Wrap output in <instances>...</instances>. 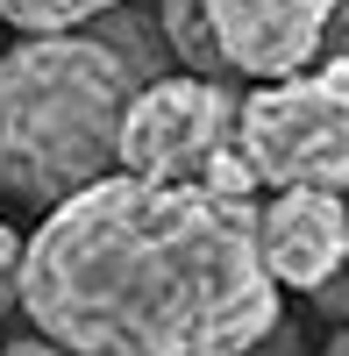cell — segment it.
I'll list each match as a JSON object with an SVG mask.
<instances>
[{
    "label": "cell",
    "instance_id": "obj_12",
    "mask_svg": "<svg viewBox=\"0 0 349 356\" xmlns=\"http://www.w3.org/2000/svg\"><path fill=\"white\" fill-rule=\"evenodd\" d=\"M342 271H349V228H342Z\"/></svg>",
    "mask_w": 349,
    "mask_h": 356
},
{
    "label": "cell",
    "instance_id": "obj_13",
    "mask_svg": "<svg viewBox=\"0 0 349 356\" xmlns=\"http://www.w3.org/2000/svg\"><path fill=\"white\" fill-rule=\"evenodd\" d=\"M0 307H8V285H0Z\"/></svg>",
    "mask_w": 349,
    "mask_h": 356
},
{
    "label": "cell",
    "instance_id": "obj_9",
    "mask_svg": "<svg viewBox=\"0 0 349 356\" xmlns=\"http://www.w3.org/2000/svg\"><path fill=\"white\" fill-rule=\"evenodd\" d=\"M15 264H22V235L0 221V285H8V300H15Z\"/></svg>",
    "mask_w": 349,
    "mask_h": 356
},
{
    "label": "cell",
    "instance_id": "obj_7",
    "mask_svg": "<svg viewBox=\"0 0 349 356\" xmlns=\"http://www.w3.org/2000/svg\"><path fill=\"white\" fill-rule=\"evenodd\" d=\"M157 29H164V43L179 50L186 72H200V79H228V57H221V43H214L207 15H200V0H164V8H157Z\"/></svg>",
    "mask_w": 349,
    "mask_h": 356
},
{
    "label": "cell",
    "instance_id": "obj_11",
    "mask_svg": "<svg viewBox=\"0 0 349 356\" xmlns=\"http://www.w3.org/2000/svg\"><path fill=\"white\" fill-rule=\"evenodd\" d=\"M335 356H349V321H342V328H335Z\"/></svg>",
    "mask_w": 349,
    "mask_h": 356
},
{
    "label": "cell",
    "instance_id": "obj_6",
    "mask_svg": "<svg viewBox=\"0 0 349 356\" xmlns=\"http://www.w3.org/2000/svg\"><path fill=\"white\" fill-rule=\"evenodd\" d=\"M278 200L250 207V235H257V264L271 271L278 292H314L321 278L342 271V228L349 207L328 186H271Z\"/></svg>",
    "mask_w": 349,
    "mask_h": 356
},
{
    "label": "cell",
    "instance_id": "obj_5",
    "mask_svg": "<svg viewBox=\"0 0 349 356\" xmlns=\"http://www.w3.org/2000/svg\"><path fill=\"white\" fill-rule=\"evenodd\" d=\"M228 72L243 79H285L321 57L335 0H200Z\"/></svg>",
    "mask_w": 349,
    "mask_h": 356
},
{
    "label": "cell",
    "instance_id": "obj_1",
    "mask_svg": "<svg viewBox=\"0 0 349 356\" xmlns=\"http://www.w3.org/2000/svg\"><path fill=\"white\" fill-rule=\"evenodd\" d=\"M15 307L50 349L221 356L271 335L278 285L257 264L250 200L114 164L43 207L15 264Z\"/></svg>",
    "mask_w": 349,
    "mask_h": 356
},
{
    "label": "cell",
    "instance_id": "obj_2",
    "mask_svg": "<svg viewBox=\"0 0 349 356\" xmlns=\"http://www.w3.org/2000/svg\"><path fill=\"white\" fill-rule=\"evenodd\" d=\"M136 93L129 57L79 36L36 29L0 57V186L29 207H57L86 178L114 171V129Z\"/></svg>",
    "mask_w": 349,
    "mask_h": 356
},
{
    "label": "cell",
    "instance_id": "obj_8",
    "mask_svg": "<svg viewBox=\"0 0 349 356\" xmlns=\"http://www.w3.org/2000/svg\"><path fill=\"white\" fill-rule=\"evenodd\" d=\"M122 0H0V22H15L22 36H36V29H86L114 15Z\"/></svg>",
    "mask_w": 349,
    "mask_h": 356
},
{
    "label": "cell",
    "instance_id": "obj_4",
    "mask_svg": "<svg viewBox=\"0 0 349 356\" xmlns=\"http://www.w3.org/2000/svg\"><path fill=\"white\" fill-rule=\"evenodd\" d=\"M236 136V93L200 72L136 86L114 129V164L136 178H193L221 143Z\"/></svg>",
    "mask_w": 349,
    "mask_h": 356
},
{
    "label": "cell",
    "instance_id": "obj_3",
    "mask_svg": "<svg viewBox=\"0 0 349 356\" xmlns=\"http://www.w3.org/2000/svg\"><path fill=\"white\" fill-rule=\"evenodd\" d=\"M236 143L264 186H349V93L321 72L264 79L250 100H236Z\"/></svg>",
    "mask_w": 349,
    "mask_h": 356
},
{
    "label": "cell",
    "instance_id": "obj_10",
    "mask_svg": "<svg viewBox=\"0 0 349 356\" xmlns=\"http://www.w3.org/2000/svg\"><path fill=\"white\" fill-rule=\"evenodd\" d=\"M314 72H321V79L335 86V93H349V50H335V57H328V65H314Z\"/></svg>",
    "mask_w": 349,
    "mask_h": 356
}]
</instances>
